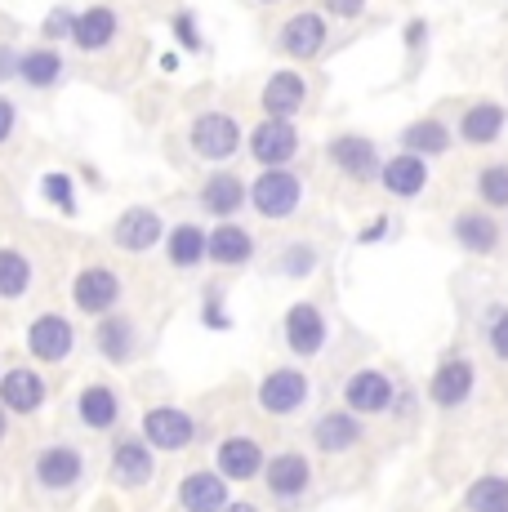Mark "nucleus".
Wrapping results in <instances>:
<instances>
[{"mask_svg": "<svg viewBox=\"0 0 508 512\" xmlns=\"http://www.w3.org/2000/svg\"><path fill=\"white\" fill-rule=\"evenodd\" d=\"M308 187H304V174L290 170V165H272V170H259L250 179V205L263 223H286L299 214V205H304Z\"/></svg>", "mask_w": 508, "mask_h": 512, "instance_id": "obj_1", "label": "nucleus"}, {"mask_svg": "<svg viewBox=\"0 0 508 512\" xmlns=\"http://www.w3.org/2000/svg\"><path fill=\"white\" fill-rule=\"evenodd\" d=\"M259 477H263V490H268V499L281 512H299V508L308 504L317 472H312V459L304 455V450L286 446V450H277V455H268V464H263Z\"/></svg>", "mask_w": 508, "mask_h": 512, "instance_id": "obj_2", "label": "nucleus"}, {"mask_svg": "<svg viewBox=\"0 0 508 512\" xmlns=\"http://www.w3.org/2000/svg\"><path fill=\"white\" fill-rule=\"evenodd\" d=\"M473 397H477V361L468 357V352L451 348L433 366V374H428L424 401L433 410H442V415H455V410H464Z\"/></svg>", "mask_w": 508, "mask_h": 512, "instance_id": "obj_3", "label": "nucleus"}, {"mask_svg": "<svg viewBox=\"0 0 508 512\" xmlns=\"http://www.w3.org/2000/svg\"><path fill=\"white\" fill-rule=\"evenodd\" d=\"M139 432L148 437V446L156 455H183L201 441V419L192 410L174 406V401H161V406H148L139 419Z\"/></svg>", "mask_w": 508, "mask_h": 512, "instance_id": "obj_4", "label": "nucleus"}, {"mask_svg": "<svg viewBox=\"0 0 508 512\" xmlns=\"http://www.w3.org/2000/svg\"><path fill=\"white\" fill-rule=\"evenodd\" d=\"M312 401V379L299 366H272L254 388V406L268 419H295L304 415Z\"/></svg>", "mask_w": 508, "mask_h": 512, "instance_id": "obj_5", "label": "nucleus"}, {"mask_svg": "<svg viewBox=\"0 0 508 512\" xmlns=\"http://www.w3.org/2000/svg\"><path fill=\"white\" fill-rule=\"evenodd\" d=\"M107 477L121 490H148L156 481V450L148 446L143 432H112V446H107Z\"/></svg>", "mask_w": 508, "mask_h": 512, "instance_id": "obj_6", "label": "nucleus"}, {"mask_svg": "<svg viewBox=\"0 0 508 512\" xmlns=\"http://www.w3.org/2000/svg\"><path fill=\"white\" fill-rule=\"evenodd\" d=\"M188 147L201 156V161L210 165H228L232 156L246 147V130L237 125V116L232 112H219V107H210V112H197L188 125Z\"/></svg>", "mask_w": 508, "mask_h": 512, "instance_id": "obj_7", "label": "nucleus"}, {"mask_svg": "<svg viewBox=\"0 0 508 512\" xmlns=\"http://www.w3.org/2000/svg\"><path fill=\"white\" fill-rule=\"evenodd\" d=\"M85 472H90V459H85V450L76 441H50L32 459V481L45 495H72L85 481Z\"/></svg>", "mask_w": 508, "mask_h": 512, "instance_id": "obj_8", "label": "nucleus"}, {"mask_svg": "<svg viewBox=\"0 0 508 512\" xmlns=\"http://www.w3.org/2000/svg\"><path fill=\"white\" fill-rule=\"evenodd\" d=\"M326 161L339 179L370 187V183H379V165H384V156H379L375 139H366V134H357V130H344V134H330L326 139Z\"/></svg>", "mask_w": 508, "mask_h": 512, "instance_id": "obj_9", "label": "nucleus"}, {"mask_svg": "<svg viewBox=\"0 0 508 512\" xmlns=\"http://www.w3.org/2000/svg\"><path fill=\"white\" fill-rule=\"evenodd\" d=\"M246 152L259 170H272V165H295L299 152H304V134H299L295 121H281V116H263L259 125L246 130Z\"/></svg>", "mask_w": 508, "mask_h": 512, "instance_id": "obj_10", "label": "nucleus"}, {"mask_svg": "<svg viewBox=\"0 0 508 512\" xmlns=\"http://www.w3.org/2000/svg\"><path fill=\"white\" fill-rule=\"evenodd\" d=\"M281 343H286V352L299 361L321 357L330 343V321H326V312H321V303H312V299L290 303V308L281 312Z\"/></svg>", "mask_w": 508, "mask_h": 512, "instance_id": "obj_11", "label": "nucleus"}, {"mask_svg": "<svg viewBox=\"0 0 508 512\" xmlns=\"http://www.w3.org/2000/svg\"><path fill=\"white\" fill-rule=\"evenodd\" d=\"M94 352H99L107 366H116V370L134 366V361L143 357V330H139V321H134L130 312H121V308L94 317Z\"/></svg>", "mask_w": 508, "mask_h": 512, "instance_id": "obj_12", "label": "nucleus"}, {"mask_svg": "<svg viewBox=\"0 0 508 512\" xmlns=\"http://www.w3.org/2000/svg\"><path fill=\"white\" fill-rule=\"evenodd\" d=\"M330 45V18L321 9H299L277 27V54H286L290 63H312Z\"/></svg>", "mask_w": 508, "mask_h": 512, "instance_id": "obj_13", "label": "nucleus"}, {"mask_svg": "<svg viewBox=\"0 0 508 512\" xmlns=\"http://www.w3.org/2000/svg\"><path fill=\"white\" fill-rule=\"evenodd\" d=\"M23 343H27V352H32V361H41V366H63L76 352V326L67 312H41V317L27 321Z\"/></svg>", "mask_w": 508, "mask_h": 512, "instance_id": "obj_14", "label": "nucleus"}, {"mask_svg": "<svg viewBox=\"0 0 508 512\" xmlns=\"http://www.w3.org/2000/svg\"><path fill=\"white\" fill-rule=\"evenodd\" d=\"M121 294H125V281L116 268L107 263H90L72 277V308L81 317H103V312L121 308Z\"/></svg>", "mask_w": 508, "mask_h": 512, "instance_id": "obj_15", "label": "nucleus"}, {"mask_svg": "<svg viewBox=\"0 0 508 512\" xmlns=\"http://www.w3.org/2000/svg\"><path fill=\"white\" fill-rule=\"evenodd\" d=\"M308 437H312V450H317V455H330V459L353 455L361 441H366V419L353 415L348 406H330L312 419Z\"/></svg>", "mask_w": 508, "mask_h": 512, "instance_id": "obj_16", "label": "nucleus"}, {"mask_svg": "<svg viewBox=\"0 0 508 512\" xmlns=\"http://www.w3.org/2000/svg\"><path fill=\"white\" fill-rule=\"evenodd\" d=\"M504 236H508L504 223L495 219V210H486V205H468V210H459L451 219V241L464 254H473V259H495Z\"/></svg>", "mask_w": 508, "mask_h": 512, "instance_id": "obj_17", "label": "nucleus"}, {"mask_svg": "<svg viewBox=\"0 0 508 512\" xmlns=\"http://www.w3.org/2000/svg\"><path fill=\"white\" fill-rule=\"evenodd\" d=\"M0 406L9 410V419H32L50 406V379L36 366H9L0 370Z\"/></svg>", "mask_w": 508, "mask_h": 512, "instance_id": "obj_18", "label": "nucleus"}, {"mask_svg": "<svg viewBox=\"0 0 508 512\" xmlns=\"http://www.w3.org/2000/svg\"><path fill=\"white\" fill-rule=\"evenodd\" d=\"M393 392H397V379L388 370L357 366L344 379V406L361 419H379V415H388V406H393Z\"/></svg>", "mask_w": 508, "mask_h": 512, "instance_id": "obj_19", "label": "nucleus"}, {"mask_svg": "<svg viewBox=\"0 0 508 512\" xmlns=\"http://www.w3.org/2000/svg\"><path fill=\"white\" fill-rule=\"evenodd\" d=\"M254 254H259V241H254V232L237 219H219L210 228V236H205V263H214L219 272L250 268Z\"/></svg>", "mask_w": 508, "mask_h": 512, "instance_id": "obj_20", "label": "nucleus"}, {"mask_svg": "<svg viewBox=\"0 0 508 512\" xmlns=\"http://www.w3.org/2000/svg\"><path fill=\"white\" fill-rule=\"evenodd\" d=\"M76 423H81L85 432H116L125 419V401L121 392H116V383L107 379H90L81 392H76Z\"/></svg>", "mask_w": 508, "mask_h": 512, "instance_id": "obj_21", "label": "nucleus"}, {"mask_svg": "<svg viewBox=\"0 0 508 512\" xmlns=\"http://www.w3.org/2000/svg\"><path fill=\"white\" fill-rule=\"evenodd\" d=\"M308 98H312L308 76L299 72V67H281V72H272L268 81H263V90H259V107H263V116L299 121V116H304V107H308Z\"/></svg>", "mask_w": 508, "mask_h": 512, "instance_id": "obj_22", "label": "nucleus"}, {"mask_svg": "<svg viewBox=\"0 0 508 512\" xmlns=\"http://www.w3.org/2000/svg\"><path fill=\"white\" fill-rule=\"evenodd\" d=\"M263 464H268V450H263V441L250 437V432H228V437L214 446V468H219L232 486L254 481L263 472Z\"/></svg>", "mask_w": 508, "mask_h": 512, "instance_id": "obj_23", "label": "nucleus"}, {"mask_svg": "<svg viewBox=\"0 0 508 512\" xmlns=\"http://www.w3.org/2000/svg\"><path fill=\"white\" fill-rule=\"evenodd\" d=\"M165 241V219L152 205H130V210L116 214L112 223V245L121 254H152Z\"/></svg>", "mask_w": 508, "mask_h": 512, "instance_id": "obj_24", "label": "nucleus"}, {"mask_svg": "<svg viewBox=\"0 0 508 512\" xmlns=\"http://www.w3.org/2000/svg\"><path fill=\"white\" fill-rule=\"evenodd\" d=\"M508 134V107L495 98H477L459 112L455 121V143L464 147H495Z\"/></svg>", "mask_w": 508, "mask_h": 512, "instance_id": "obj_25", "label": "nucleus"}, {"mask_svg": "<svg viewBox=\"0 0 508 512\" xmlns=\"http://www.w3.org/2000/svg\"><path fill=\"white\" fill-rule=\"evenodd\" d=\"M428 165L433 161H424V156H415V152H402V147H397L393 156H384V165H379V187H384V196H393V201H415V196H424L428 179H433Z\"/></svg>", "mask_w": 508, "mask_h": 512, "instance_id": "obj_26", "label": "nucleus"}, {"mask_svg": "<svg viewBox=\"0 0 508 512\" xmlns=\"http://www.w3.org/2000/svg\"><path fill=\"white\" fill-rule=\"evenodd\" d=\"M179 512H223L232 499V481L219 468H192L179 477Z\"/></svg>", "mask_w": 508, "mask_h": 512, "instance_id": "obj_27", "label": "nucleus"}, {"mask_svg": "<svg viewBox=\"0 0 508 512\" xmlns=\"http://www.w3.org/2000/svg\"><path fill=\"white\" fill-rule=\"evenodd\" d=\"M197 205L210 219H237L250 205V183L237 170H210L197 192Z\"/></svg>", "mask_w": 508, "mask_h": 512, "instance_id": "obj_28", "label": "nucleus"}, {"mask_svg": "<svg viewBox=\"0 0 508 512\" xmlns=\"http://www.w3.org/2000/svg\"><path fill=\"white\" fill-rule=\"evenodd\" d=\"M121 36V14L112 5H90V9H76V23H72V45L81 54H103V49L116 45Z\"/></svg>", "mask_w": 508, "mask_h": 512, "instance_id": "obj_29", "label": "nucleus"}, {"mask_svg": "<svg viewBox=\"0 0 508 512\" xmlns=\"http://www.w3.org/2000/svg\"><path fill=\"white\" fill-rule=\"evenodd\" d=\"M397 147L424 156V161H442V156L455 147V125H446L442 116H419V121H410L397 130Z\"/></svg>", "mask_w": 508, "mask_h": 512, "instance_id": "obj_30", "label": "nucleus"}, {"mask_svg": "<svg viewBox=\"0 0 508 512\" xmlns=\"http://www.w3.org/2000/svg\"><path fill=\"white\" fill-rule=\"evenodd\" d=\"M321 263H326V254H321L317 241L290 236V241H281V250L272 254V277L277 281H308L321 272Z\"/></svg>", "mask_w": 508, "mask_h": 512, "instance_id": "obj_31", "label": "nucleus"}, {"mask_svg": "<svg viewBox=\"0 0 508 512\" xmlns=\"http://www.w3.org/2000/svg\"><path fill=\"white\" fill-rule=\"evenodd\" d=\"M205 236H210V228H201V223H174V228H165V259H170L174 272H197L205 263Z\"/></svg>", "mask_w": 508, "mask_h": 512, "instance_id": "obj_32", "label": "nucleus"}, {"mask_svg": "<svg viewBox=\"0 0 508 512\" xmlns=\"http://www.w3.org/2000/svg\"><path fill=\"white\" fill-rule=\"evenodd\" d=\"M63 76H67V58L58 54L54 45L18 49V81H23L27 90H54Z\"/></svg>", "mask_w": 508, "mask_h": 512, "instance_id": "obj_33", "label": "nucleus"}, {"mask_svg": "<svg viewBox=\"0 0 508 512\" xmlns=\"http://www.w3.org/2000/svg\"><path fill=\"white\" fill-rule=\"evenodd\" d=\"M36 268L23 250L14 245H0V303H18L23 294H32Z\"/></svg>", "mask_w": 508, "mask_h": 512, "instance_id": "obj_34", "label": "nucleus"}, {"mask_svg": "<svg viewBox=\"0 0 508 512\" xmlns=\"http://www.w3.org/2000/svg\"><path fill=\"white\" fill-rule=\"evenodd\" d=\"M464 508L468 512H508V477H500V472H486V477L468 481Z\"/></svg>", "mask_w": 508, "mask_h": 512, "instance_id": "obj_35", "label": "nucleus"}, {"mask_svg": "<svg viewBox=\"0 0 508 512\" xmlns=\"http://www.w3.org/2000/svg\"><path fill=\"white\" fill-rule=\"evenodd\" d=\"M473 196L486 210H508V161H491L473 174Z\"/></svg>", "mask_w": 508, "mask_h": 512, "instance_id": "obj_36", "label": "nucleus"}, {"mask_svg": "<svg viewBox=\"0 0 508 512\" xmlns=\"http://www.w3.org/2000/svg\"><path fill=\"white\" fill-rule=\"evenodd\" d=\"M482 343L500 366H508V303L495 299L482 308Z\"/></svg>", "mask_w": 508, "mask_h": 512, "instance_id": "obj_37", "label": "nucleus"}, {"mask_svg": "<svg viewBox=\"0 0 508 512\" xmlns=\"http://www.w3.org/2000/svg\"><path fill=\"white\" fill-rule=\"evenodd\" d=\"M41 196H45V205H54L58 214H67L72 219L76 210H81V196H76V179L67 170H50V174H41Z\"/></svg>", "mask_w": 508, "mask_h": 512, "instance_id": "obj_38", "label": "nucleus"}, {"mask_svg": "<svg viewBox=\"0 0 508 512\" xmlns=\"http://www.w3.org/2000/svg\"><path fill=\"white\" fill-rule=\"evenodd\" d=\"M201 326L210 334H228L237 321H232L228 312V294H223V285H205L201 290Z\"/></svg>", "mask_w": 508, "mask_h": 512, "instance_id": "obj_39", "label": "nucleus"}, {"mask_svg": "<svg viewBox=\"0 0 508 512\" xmlns=\"http://www.w3.org/2000/svg\"><path fill=\"white\" fill-rule=\"evenodd\" d=\"M170 36H174V45H179L183 54H201V49H205L201 23H197V14H192V9H179V14L170 18Z\"/></svg>", "mask_w": 508, "mask_h": 512, "instance_id": "obj_40", "label": "nucleus"}, {"mask_svg": "<svg viewBox=\"0 0 508 512\" xmlns=\"http://www.w3.org/2000/svg\"><path fill=\"white\" fill-rule=\"evenodd\" d=\"M72 23H76V9H72V5H54L50 14L41 18V36H45V45L72 41Z\"/></svg>", "mask_w": 508, "mask_h": 512, "instance_id": "obj_41", "label": "nucleus"}, {"mask_svg": "<svg viewBox=\"0 0 508 512\" xmlns=\"http://www.w3.org/2000/svg\"><path fill=\"white\" fill-rule=\"evenodd\" d=\"M370 0H317V9L330 18V23H353V18L366 14Z\"/></svg>", "mask_w": 508, "mask_h": 512, "instance_id": "obj_42", "label": "nucleus"}, {"mask_svg": "<svg viewBox=\"0 0 508 512\" xmlns=\"http://www.w3.org/2000/svg\"><path fill=\"white\" fill-rule=\"evenodd\" d=\"M428 41H433V27H428V18H410V23L402 27V45L410 58H419L428 49Z\"/></svg>", "mask_w": 508, "mask_h": 512, "instance_id": "obj_43", "label": "nucleus"}, {"mask_svg": "<svg viewBox=\"0 0 508 512\" xmlns=\"http://www.w3.org/2000/svg\"><path fill=\"white\" fill-rule=\"evenodd\" d=\"M393 232H397V223L388 219V214H375V219H370V223H361L357 241H361V245H384Z\"/></svg>", "mask_w": 508, "mask_h": 512, "instance_id": "obj_44", "label": "nucleus"}, {"mask_svg": "<svg viewBox=\"0 0 508 512\" xmlns=\"http://www.w3.org/2000/svg\"><path fill=\"white\" fill-rule=\"evenodd\" d=\"M415 410H419L415 388H410V383H397V392H393V406H388V415H393V419H402V423H410V419H415Z\"/></svg>", "mask_w": 508, "mask_h": 512, "instance_id": "obj_45", "label": "nucleus"}, {"mask_svg": "<svg viewBox=\"0 0 508 512\" xmlns=\"http://www.w3.org/2000/svg\"><path fill=\"white\" fill-rule=\"evenodd\" d=\"M14 130H18V107H14V98L0 94V147L14 139Z\"/></svg>", "mask_w": 508, "mask_h": 512, "instance_id": "obj_46", "label": "nucleus"}, {"mask_svg": "<svg viewBox=\"0 0 508 512\" xmlns=\"http://www.w3.org/2000/svg\"><path fill=\"white\" fill-rule=\"evenodd\" d=\"M18 81V49L14 45H0V85Z\"/></svg>", "mask_w": 508, "mask_h": 512, "instance_id": "obj_47", "label": "nucleus"}, {"mask_svg": "<svg viewBox=\"0 0 508 512\" xmlns=\"http://www.w3.org/2000/svg\"><path fill=\"white\" fill-rule=\"evenodd\" d=\"M223 512H263V508L254 504V499H228V508Z\"/></svg>", "mask_w": 508, "mask_h": 512, "instance_id": "obj_48", "label": "nucleus"}, {"mask_svg": "<svg viewBox=\"0 0 508 512\" xmlns=\"http://www.w3.org/2000/svg\"><path fill=\"white\" fill-rule=\"evenodd\" d=\"M161 72H179V54H174V49L170 54H161Z\"/></svg>", "mask_w": 508, "mask_h": 512, "instance_id": "obj_49", "label": "nucleus"}, {"mask_svg": "<svg viewBox=\"0 0 508 512\" xmlns=\"http://www.w3.org/2000/svg\"><path fill=\"white\" fill-rule=\"evenodd\" d=\"M5 437H9V410L0 406V446H5Z\"/></svg>", "mask_w": 508, "mask_h": 512, "instance_id": "obj_50", "label": "nucleus"}, {"mask_svg": "<svg viewBox=\"0 0 508 512\" xmlns=\"http://www.w3.org/2000/svg\"><path fill=\"white\" fill-rule=\"evenodd\" d=\"M254 5H281V0H254Z\"/></svg>", "mask_w": 508, "mask_h": 512, "instance_id": "obj_51", "label": "nucleus"}, {"mask_svg": "<svg viewBox=\"0 0 508 512\" xmlns=\"http://www.w3.org/2000/svg\"><path fill=\"white\" fill-rule=\"evenodd\" d=\"M504 232H508V228H504Z\"/></svg>", "mask_w": 508, "mask_h": 512, "instance_id": "obj_52", "label": "nucleus"}]
</instances>
